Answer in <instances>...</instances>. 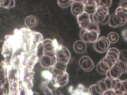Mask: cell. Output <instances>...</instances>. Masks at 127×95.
<instances>
[{
  "mask_svg": "<svg viewBox=\"0 0 127 95\" xmlns=\"http://www.w3.org/2000/svg\"><path fill=\"white\" fill-rule=\"evenodd\" d=\"M97 6H101L109 8L112 3V0H96Z\"/></svg>",
  "mask_w": 127,
  "mask_h": 95,
  "instance_id": "d4e9b609",
  "label": "cell"
},
{
  "mask_svg": "<svg viewBox=\"0 0 127 95\" xmlns=\"http://www.w3.org/2000/svg\"><path fill=\"white\" fill-rule=\"evenodd\" d=\"M80 67L86 72H90L94 67V63L90 57L88 56H83L79 60Z\"/></svg>",
  "mask_w": 127,
  "mask_h": 95,
  "instance_id": "8fae6325",
  "label": "cell"
},
{
  "mask_svg": "<svg viewBox=\"0 0 127 95\" xmlns=\"http://www.w3.org/2000/svg\"><path fill=\"white\" fill-rule=\"evenodd\" d=\"M52 95H64L60 90H59L58 88H56L53 90Z\"/></svg>",
  "mask_w": 127,
  "mask_h": 95,
  "instance_id": "d6a6232c",
  "label": "cell"
},
{
  "mask_svg": "<svg viewBox=\"0 0 127 95\" xmlns=\"http://www.w3.org/2000/svg\"><path fill=\"white\" fill-rule=\"evenodd\" d=\"M114 91L116 94H123L124 93L127 91V80H120Z\"/></svg>",
  "mask_w": 127,
  "mask_h": 95,
  "instance_id": "d6986e66",
  "label": "cell"
},
{
  "mask_svg": "<svg viewBox=\"0 0 127 95\" xmlns=\"http://www.w3.org/2000/svg\"><path fill=\"white\" fill-rule=\"evenodd\" d=\"M101 95H116V94L113 90H107L104 91Z\"/></svg>",
  "mask_w": 127,
  "mask_h": 95,
  "instance_id": "4dcf8cb0",
  "label": "cell"
},
{
  "mask_svg": "<svg viewBox=\"0 0 127 95\" xmlns=\"http://www.w3.org/2000/svg\"><path fill=\"white\" fill-rule=\"evenodd\" d=\"M119 7L127 12V0H121L119 3Z\"/></svg>",
  "mask_w": 127,
  "mask_h": 95,
  "instance_id": "f1b7e54d",
  "label": "cell"
},
{
  "mask_svg": "<svg viewBox=\"0 0 127 95\" xmlns=\"http://www.w3.org/2000/svg\"><path fill=\"white\" fill-rule=\"evenodd\" d=\"M4 40H0V50H2L3 45L4 44Z\"/></svg>",
  "mask_w": 127,
  "mask_h": 95,
  "instance_id": "8d00e7d4",
  "label": "cell"
},
{
  "mask_svg": "<svg viewBox=\"0 0 127 95\" xmlns=\"http://www.w3.org/2000/svg\"><path fill=\"white\" fill-rule=\"evenodd\" d=\"M116 95H122V94H116Z\"/></svg>",
  "mask_w": 127,
  "mask_h": 95,
  "instance_id": "60d3db41",
  "label": "cell"
},
{
  "mask_svg": "<svg viewBox=\"0 0 127 95\" xmlns=\"http://www.w3.org/2000/svg\"><path fill=\"white\" fill-rule=\"evenodd\" d=\"M97 7L96 0H87L84 3V11L92 15L95 12Z\"/></svg>",
  "mask_w": 127,
  "mask_h": 95,
  "instance_id": "e0dca14e",
  "label": "cell"
},
{
  "mask_svg": "<svg viewBox=\"0 0 127 95\" xmlns=\"http://www.w3.org/2000/svg\"><path fill=\"white\" fill-rule=\"evenodd\" d=\"M42 45L43 48L44 54L50 56L56 55V51L59 45L56 39H45L43 40Z\"/></svg>",
  "mask_w": 127,
  "mask_h": 95,
  "instance_id": "5b68a950",
  "label": "cell"
},
{
  "mask_svg": "<svg viewBox=\"0 0 127 95\" xmlns=\"http://www.w3.org/2000/svg\"><path fill=\"white\" fill-rule=\"evenodd\" d=\"M74 50L78 53H84L87 48L86 43L82 40L76 41L73 46Z\"/></svg>",
  "mask_w": 127,
  "mask_h": 95,
  "instance_id": "ac0fdd59",
  "label": "cell"
},
{
  "mask_svg": "<svg viewBox=\"0 0 127 95\" xmlns=\"http://www.w3.org/2000/svg\"><path fill=\"white\" fill-rule=\"evenodd\" d=\"M42 76L45 80L48 81H51L54 79V75L50 70L43 71L42 72Z\"/></svg>",
  "mask_w": 127,
  "mask_h": 95,
  "instance_id": "603a6c76",
  "label": "cell"
},
{
  "mask_svg": "<svg viewBox=\"0 0 127 95\" xmlns=\"http://www.w3.org/2000/svg\"><path fill=\"white\" fill-rule=\"evenodd\" d=\"M110 15L109 8L98 6L93 14L92 15V21L102 25L108 23Z\"/></svg>",
  "mask_w": 127,
  "mask_h": 95,
  "instance_id": "3957f363",
  "label": "cell"
},
{
  "mask_svg": "<svg viewBox=\"0 0 127 95\" xmlns=\"http://www.w3.org/2000/svg\"><path fill=\"white\" fill-rule=\"evenodd\" d=\"M100 33L95 31L82 29L80 30L79 36L81 40L86 43H94L99 38Z\"/></svg>",
  "mask_w": 127,
  "mask_h": 95,
  "instance_id": "52a82bcc",
  "label": "cell"
},
{
  "mask_svg": "<svg viewBox=\"0 0 127 95\" xmlns=\"http://www.w3.org/2000/svg\"><path fill=\"white\" fill-rule=\"evenodd\" d=\"M122 35L124 39L127 42V28L123 30L122 32Z\"/></svg>",
  "mask_w": 127,
  "mask_h": 95,
  "instance_id": "e575fe53",
  "label": "cell"
},
{
  "mask_svg": "<svg viewBox=\"0 0 127 95\" xmlns=\"http://www.w3.org/2000/svg\"><path fill=\"white\" fill-rule=\"evenodd\" d=\"M120 51L116 48H111L107 50V53L97 64L96 70L100 74H104L119 60Z\"/></svg>",
  "mask_w": 127,
  "mask_h": 95,
  "instance_id": "7a4b0ae2",
  "label": "cell"
},
{
  "mask_svg": "<svg viewBox=\"0 0 127 95\" xmlns=\"http://www.w3.org/2000/svg\"><path fill=\"white\" fill-rule=\"evenodd\" d=\"M31 95H39V94L38 93H37V92H33V93Z\"/></svg>",
  "mask_w": 127,
  "mask_h": 95,
  "instance_id": "f35d334b",
  "label": "cell"
},
{
  "mask_svg": "<svg viewBox=\"0 0 127 95\" xmlns=\"http://www.w3.org/2000/svg\"><path fill=\"white\" fill-rule=\"evenodd\" d=\"M84 11V3L74 1L71 3V12L73 15L77 16Z\"/></svg>",
  "mask_w": 127,
  "mask_h": 95,
  "instance_id": "2e32d148",
  "label": "cell"
},
{
  "mask_svg": "<svg viewBox=\"0 0 127 95\" xmlns=\"http://www.w3.org/2000/svg\"><path fill=\"white\" fill-rule=\"evenodd\" d=\"M7 94V90L4 87H0V95H4L5 94Z\"/></svg>",
  "mask_w": 127,
  "mask_h": 95,
  "instance_id": "836d02e7",
  "label": "cell"
},
{
  "mask_svg": "<svg viewBox=\"0 0 127 95\" xmlns=\"http://www.w3.org/2000/svg\"><path fill=\"white\" fill-rule=\"evenodd\" d=\"M4 40L1 65L3 69L12 67L20 73V81L24 74L33 71L39 60L38 47L44 39L42 35L28 28L15 29L14 34L7 35Z\"/></svg>",
  "mask_w": 127,
  "mask_h": 95,
  "instance_id": "6da1fadb",
  "label": "cell"
},
{
  "mask_svg": "<svg viewBox=\"0 0 127 95\" xmlns=\"http://www.w3.org/2000/svg\"><path fill=\"white\" fill-rule=\"evenodd\" d=\"M77 21L79 27L82 29H86L92 22L90 15L84 11L76 16Z\"/></svg>",
  "mask_w": 127,
  "mask_h": 95,
  "instance_id": "7c38bea8",
  "label": "cell"
},
{
  "mask_svg": "<svg viewBox=\"0 0 127 95\" xmlns=\"http://www.w3.org/2000/svg\"><path fill=\"white\" fill-rule=\"evenodd\" d=\"M110 42L106 37H101L93 43V48L97 52L103 53L108 50L110 46Z\"/></svg>",
  "mask_w": 127,
  "mask_h": 95,
  "instance_id": "ba28073f",
  "label": "cell"
},
{
  "mask_svg": "<svg viewBox=\"0 0 127 95\" xmlns=\"http://www.w3.org/2000/svg\"><path fill=\"white\" fill-rule=\"evenodd\" d=\"M71 0H58V5L62 8H67L71 5Z\"/></svg>",
  "mask_w": 127,
  "mask_h": 95,
  "instance_id": "4316f807",
  "label": "cell"
},
{
  "mask_svg": "<svg viewBox=\"0 0 127 95\" xmlns=\"http://www.w3.org/2000/svg\"><path fill=\"white\" fill-rule=\"evenodd\" d=\"M56 56L57 61L67 64L71 58V53L66 47L59 44L56 51Z\"/></svg>",
  "mask_w": 127,
  "mask_h": 95,
  "instance_id": "8992f818",
  "label": "cell"
},
{
  "mask_svg": "<svg viewBox=\"0 0 127 95\" xmlns=\"http://www.w3.org/2000/svg\"><path fill=\"white\" fill-rule=\"evenodd\" d=\"M126 68H127V62L126 63Z\"/></svg>",
  "mask_w": 127,
  "mask_h": 95,
  "instance_id": "b9f144b4",
  "label": "cell"
},
{
  "mask_svg": "<svg viewBox=\"0 0 127 95\" xmlns=\"http://www.w3.org/2000/svg\"><path fill=\"white\" fill-rule=\"evenodd\" d=\"M86 29L87 30H89L95 31L99 33H100V30L98 24L96 22H95L92 21Z\"/></svg>",
  "mask_w": 127,
  "mask_h": 95,
  "instance_id": "484cf974",
  "label": "cell"
},
{
  "mask_svg": "<svg viewBox=\"0 0 127 95\" xmlns=\"http://www.w3.org/2000/svg\"><path fill=\"white\" fill-rule=\"evenodd\" d=\"M119 60L125 63L127 62V50L123 49L120 51V55Z\"/></svg>",
  "mask_w": 127,
  "mask_h": 95,
  "instance_id": "83f0119b",
  "label": "cell"
},
{
  "mask_svg": "<svg viewBox=\"0 0 127 95\" xmlns=\"http://www.w3.org/2000/svg\"><path fill=\"white\" fill-rule=\"evenodd\" d=\"M9 95V94H7H7H5V95Z\"/></svg>",
  "mask_w": 127,
  "mask_h": 95,
  "instance_id": "7bdbcfd3",
  "label": "cell"
},
{
  "mask_svg": "<svg viewBox=\"0 0 127 95\" xmlns=\"http://www.w3.org/2000/svg\"><path fill=\"white\" fill-rule=\"evenodd\" d=\"M107 38L110 43L114 44L117 42L119 40V36L117 33L115 32H111L108 34Z\"/></svg>",
  "mask_w": 127,
  "mask_h": 95,
  "instance_id": "7402d4cb",
  "label": "cell"
},
{
  "mask_svg": "<svg viewBox=\"0 0 127 95\" xmlns=\"http://www.w3.org/2000/svg\"><path fill=\"white\" fill-rule=\"evenodd\" d=\"M88 91L90 95H101L97 92V91L95 89L94 84L91 85L89 87V88H88Z\"/></svg>",
  "mask_w": 127,
  "mask_h": 95,
  "instance_id": "f546056e",
  "label": "cell"
},
{
  "mask_svg": "<svg viewBox=\"0 0 127 95\" xmlns=\"http://www.w3.org/2000/svg\"><path fill=\"white\" fill-rule=\"evenodd\" d=\"M10 2L11 0H5L3 4L1 6V7L5 8H9L10 4Z\"/></svg>",
  "mask_w": 127,
  "mask_h": 95,
  "instance_id": "1f68e13d",
  "label": "cell"
},
{
  "mask_svg": "<svg viewBox=\"0 0 127 95\" xmlns=\"http://www.w3.org/2000/svg\"><path fill=\"white\" fill-rule=\"evenodd\" d=\"M15 0H11V2H10V4L9 6V8H11L15 6Z\"/></svg>",
  "mask_w": 127,
  "mask_h": 95,
  "instance_id": "d590c367",
  "label": "cell"
},
{
  "mask_svg": "<svg viewBox=\"0 0 127 95\" xmlns=\"http://www.w3.org/2000/svg\"><path fill=\"white\" fill-rule=\"evenodd\" d=\"M126 63L118 60L106 72V77L114 79L119 78L122 74L127 72Z\"/></svg>",
  "mask_w": 127,
  "mask_h": 95,
  "instance_id": "277c9868",
  "label": "cell"
},
{
  "mask_svg": "<svg viewBox=\"0 0 127 95\" xmlns=\"http://www.w3.org/2000/svg\"><path fill=\"white\" fill-rule=\"evenodd\" d=\"M66 68H67V64L64 63L57 61V62L54 64V65L51 68H49V70H50V71L52 73L55 78V77L58 74L63 72L66 71Z\"/></svg>",
  "mask_w": 127,
  "mask_h": 95,
  "instance_id": "9a60e30c",
  "label": "cell"
},
{
  "mask_svg": "<svg viewBox=\"0 0 127 95\" xmlns=\"http://www.w3.org/2000/svg\"><path fill=\"white\" fill-rule=\"evenodd\" d=\"M122 95H127V91L126 92H125V93H124L122 94Z\"/></svg>",
  "mask_w": 127,
  "mask_h": 95,
  "instance_id": "ab89813d",
  "label": "cell"
},
{
  "mask_svg": "<svg viewBox=\"0 0 127 95\" xmlns=\"http://www.w3.org/2000/svg\"><path fill=\"white\" fill-rule=\"evenodd\" d=\"M7 79L3 67L0 69V87H3L7 82Z\"/></svg>",
  "mask_w": 127,
  "mask_h": 95,
  "instance_id": "cb8c5ba5",
  "label": "cell"
},
{
  "mask_svg": "<svg viewBox=\"0 0 127 95\" xmlns=\"http://www.w3.org/2000/svg\"><path fill=\"white\" fill-rule=\"evenodd\" d=\"M68 91L71 95H90L88 89L81 84H79L75 88L70 86Z\"/></svg>",
  "mask_w": 127,
  "mask_h": 95,
  "instance_id": "4fadbf2b",
  "label": "cell"
},
{
  "mask_svg": "<svg viewBox=\"0 0 127 95\" xmlns=\"http://www.w3.org/2000/svg\"><path fill=\"white\" fill-rule=\"evenodd\" d=\"M115 19L119 26L124 25L127 22V12L118 6L114 13Z\"/></svg>",
  "mask_w": 127,
  "mask_h": 95,
  "instance_id": "5bb4252c",
  "label": "cell"
},
{
  "mask_svg": "<svg viewBox=\"0 0 127 95\" xmlns=\"http://www.w3.org/2000/svg\"><path fill=\"white\" fill-rule=\"evenodd\" d=\"M31 89L26 83L20 82L19 85V95H31L33 93Z\"/></svg>",
  "mask_w": 127,
  "mask_h": 95,
  "instance_id": "ffe728a7",
  "label": "cell"
},
{
  "mask_svg": "<svg viewBox=\"0 0 127 95\" xmlns=\"http://www.w3.org/2000/svg\"><path fill=\"white\" fill-rule=\"evenodd\" d=\"M38 22L37 18L33 15H29L27 16L24 20L25 25L28 28H33L36 26Z\"/></svg>",
  "mask_w": 127,
  "mask_h": 95,
  "instance_id": "44dd1931",
  "label": "cell"
},
{
  "mask_svg": "<svg viewBox=\"0 0 127 95\" xmlns=\"http://www.w3.org/2000/svg\"><path fill=\"white\" fill-rule=\"evenodd\" d=\"M68 78V74L66 71L58 74L53 79L54 86L57 88L64 86L68 83L69 80Z\"/></svg>",
  "mask_w": 127,
  "mask_h": 95,
  "instance_id": "9c48e42d",
  "label": "cell"
},
{
  "mask_svg": "<svg viewBox=\"0 0 127 95\" xmlns=\"http://www.w3.org/2000/svg\"><path fill=\"white\" fill-rule=\"evenodd\" d=\"M71 1L72 2L77 1V2H82L83 3H85L86 2V1H87V0H71Z\"/></svg>",
  "mask_w": 127,
  "mask_h": 95,
  "instance_id": "74e56055",
  "label": "cell"
},
{
  "mask_svg": "<svg viewBox=\"0 0 127 95\" xmlns=\"http://www.w3.org/2000/svg\"><path fill=\"white\" fill-rule=\"evenodd\" d=\"M39 61L42 67L49 69L54 65L57 60L56 55L50 56L43 54L39 59Z\"/></svg>",
  "mask_w": 127,
  "mask_h": 95,
  "instance_id": "30bf717a",
  "label": "cell"
}]
</instances>
